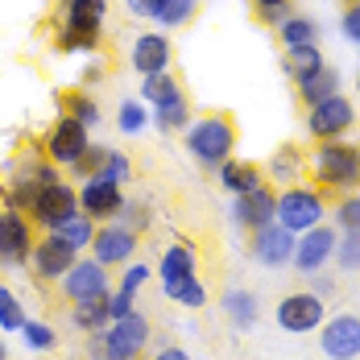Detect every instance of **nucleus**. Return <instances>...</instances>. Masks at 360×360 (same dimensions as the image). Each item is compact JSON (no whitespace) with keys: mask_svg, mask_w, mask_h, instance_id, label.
Segmentation results:
<instances>
[{"mask_svg":"<svg viewBox=\"0 0 360 360\" xmlns=\"http://www.w3.org/2000/svg\"><path fill=\"white\" fill-rule=\"evenodd\" d=\"M186 149H191V158L199 166H212L216 170L219 162H228L232 149H236V124L228 116H219V112L199 116V120L186 124Z\"/></svg>","mask_w":360,"mask_h":360,"instance_id":"1","label":"nucleus"},{"mask_svg":"<svg viewBox=\"0 0 360 360\" xmlns=\"http://www.w3.org/2000/svg\"><path fill=\"white\" fill-rule=\"evenodd\" d=\"M311 170L319 186H331V191H352L360 186V149L348 145L344 137L335 141H319L315 158H311Z\"/></svg>","mask_w":360,"mask_h":360,"instance_id":"2","label":"nucleus"},{"mask_svg":"<svg viewBox=\"0 0 360 360\" xmlns=\"http://www.w3.org/2000/svg\"><path fill=\"white\" fill-rule=\"evenodd\" d=\"M323 195L315 191V186H302V182H294V186H282V195H278V224L286 228V232H307V228H315V224H323Z\"/></svg>","mask_w":360,"mask_h":360,"instance_id":"3","label":"nucleus"},{"mask_svg":"<svg viewBox=\"0 0 360 360\" xmlns=\"http://www.w3.org/2000/svg\"><path fill=\"white\" fill-rule=\"evenodd\" d=\"M274 319H278V327L290 331V335H307V331H319V327H323L327 307H323L319 294H311V290H294V294H286V298L278 302Z\"/></svg>","mask_w":360,"mask_h":360,"instance_id":"4","label":"nucleus"},{"mask_svg":"<svg viewBox=\"0 0 360 360\" xmlns=\"http://www.w3.org/2000/svg\"><path fill=\"white\" fill-rule=\"evenodd\" d=\"M352 124H356V108H352V100H344L340 91L327 96V100H319V104H311V112H307V133H311L315 141H335V137H344Z\"/></svg>","mask_w":360,"mask_h":360,"instance_id":"5","label":"nucleus"},{"mask_svg":"<svg viewBox=\"0 0 360 360\" xmlns=\"http://www.w3.org/2000/svg\"><path fill=\"white\" fill-rule=\"evenodd\" d=\"M149 319L141 311H129L124 319H112L104 327V348H108V360H137L149 344Z\"/></svg>","mask_w":360,"mask_h":360,"instance_id":"6","label":"nucleus"},{"mask_svg":"<svg viewBox=\"0 0 360 360\" xmlns=\"http://www.w3.org/2000/svg\"><path fill=\"white\" fill-rule=\"evenodd\" d=\"M335 240H340V232H331V224H315V228H307V232H298V240H294V269L298 274H319L331 265V252H335Z\"/></svg>","mask_w":360,"mask_h":360,"instance_id":"7","label":"nucleus"},{"mask_svg":"<svg viewBox=\"0 0 360 360\" xmlns=\"http://www.w3.org/2000/svg\"><path fill=\"white\" fill-rule=\"evenodd\" d=\"M87 133H91V129H83L75 116H67V112H63V116L50 124V133H46V153H50V162L71 170L75 162L87 153V145H91V137H87Z\"/></svg>","mask_w":360,"mask_h":360,"instance_id":"8","label":"nucleus"},{"mask_svg":"<svg viewBox=\"0 0 360 360\" xmlns=\"http://www.w3.org/2000/svg\"><path fill=\"white\" fill-rule=\"evenodd\" d=\"M34 252V232H30V219L13 207L0 212V265L4 269H21Z\"/></svg>","mask_w":360,"mask_h":360,"instance_id":"9","label":"nucleus"},{"mask_svg":"<svg viewBox=\"0 0 360 360\" xmlns=\"http://www.w3.org/2000/svg\"><path fill=\"white\" fill-rule=\"evenodd\" d=\"M319 352L327 360H356L360 356V315H331L319 327Z\"/></svg>","mask_w":360,"mask_h":360,"instance_id":"10","label":"nucleus"},{"mask_svg":"<svg viewBox=\"0 0 360 360\" xmlns=\"http://www.w3.org/2000/svg\"><path fill=\"white\" fill-rule=\"evenodd\" d=\"M30 261H34V274L41 282H63V274L79 261V249H71L58 232H46L41 240H34Z\"/></svg>","mask_w":360,"mask_h":360,"instance_id":"11","label":"nucleus"},{"mask_svg":"<svg viewBox=\"0 0 360 360\" xmlns=\"http://www.w3.org/2000/svg\"><path fill=\"white\" fill-rule=\"evenodd\" d=\"M30 216H34L41 228L54 232L58 224H67L71 216H79V191H71L67 182H50V186H41Z\"/></svg>","mask_w":360,"mask_h":360,"instance_id":"12","label":"nucleus"},{"mask_svg":"<svg viewBox=\"0 0 360 360\" xmlns=\"http://www.w3.org/2000/svg\"><path fill=\"white\" fill-rule=\"evenodd\" d=\"M294 232H286L278 219L274 224H265V228H257L252 232V257L265 265V269H286L290 261H294Z\"/></svg>","mask_w":360,"mask_h":360,"instance_id":"13","label":"nucleus"},{"mask_svg":"<svg viewBox=\"0 0 360 360\" xmlns=\"http://www.w3.org/2000/svg\"><path fill=\"white\" fill-rule=\"evenodd\" d=\"M120 207H124L120 182H108V179H100V174H91V179L79 186V212L83 216L112 219V216H120Z\"/></svg>","mask_w":360,"mask_h":360,"instance_id":"14","label":"nucleus"},{"mask_svg":"<svg viewBox=\"0 0 360 360\" xmlns=\"http://www.w3.org/2000/svg\"><path fill=\"white\" fill-rule=\"evenodd\" d=\"M274 216H278V195H274L265 182H261L257 191H249V195H232V219H236L240 228L257 232V228L274 224Z\"/></svg>","mask_w":360,"mask_h":360,"instance_id":"15","label":"nucleus"},{"mask_svg":"<svg viewBox=\"0 0 360 360\" xmlns=\"http://www.w3.org/2000/svg\"><path fill=\"white\" fill-rule=\"evenodd\" d=\"M133 252H137V232H133L129 224L96 228V236H91V257H96L100 265H124Z\"/></svg>","mask_w":360,"mask_h":360,"instance_id":"16","label":"nucleus"},{"mask_svg":"<svg viewBox=\"0 0 360 360\" xmlns=\"http://www.w3.org/2000/svg\"><path fill=\"white\" fill-rule=\"evenodd\" d=\"M63 294L79 302V298H91V294H108V265H100L96 257L91 261H75L71 269L63 274Z\"/></svg>","mask_w":360,"mask_h":360,"instance_id":"17","label":"nucleus"},{"mask_svg":"<svg viewBox=\"0 0 360 360\" xmlns=\"http://www.w3.org/2000/svg\"><path fill=\"white\" fill-rule=\"evenodd\" d=\"M108 17V0H63V30L100 41V25Z\"/></svg>","mask_w":360,"mask_h":360,"instance_id":"18","label":"nucleus"},{"mask_svg":"<svg viewBox=\"0 0 360 360\" xmlns=\"http://www.w3.org/2000/svg\"><path fill=\"white\" fill-rule=\"evenodd\" d=\"M170 58H174V46L166 34H141L133 41V71L137 75L170 71Z\"/></svg>","mask_w":360,"mask_h":360,"instance_id":"19","label":"nucleus"},{"mask_svg":"<svg viewBox=\"0 0 360 360\" xmlns=\"http://www.w3.org/2000/svg\"><path fill=\"white\" fill-rule=\"evenodd\" d=\"M216 174H219V186H224V191H232V195H249V191H257V186L265 182L261 166H257V162H240V158L219 162Z\"/></svg>","mask_w":360,"mask_h":360,"instance_id":"20","label":"nucleus"},{"mask_svg":"<svg viewBox=\"0 0 360 360\" xmlns=\"http://www.w3.org/2000/svg\"><path fill=\"white\" fill-rule=\"evenodd\" d=\"M162 294L170 302L186 307V311H199L207 302V286L199 282V274H170V278H162Z\"/></svg>","mask_w":360,"mask_h":360,"instance_id":"21","label":"nucleus"},{"mask_svg":"<svg viewBox=\"0 0 360 360\" xmlns=\"http://www.w3.org/2000/svg\"><path fill=\"white\" fill-rule=\"evenodd\" d=\"M71 323L79 331H104L112 323L108 315V294H91V298H79L71 302Z\"/></svg>","mask_w":360,"mask_h":360,"instance_id":"22","label":"nucleus"},{"mask_svg":"<svg viewBox=\"0 0 360 360\" xmlns=\"http://www.w3.org/2000/svg\"><path fill=\"white\" fill-rule=\"evenodd\" d=\"M224 315L232 319V327L252 331L257 319H261V302H257L252 290H228V294H224Z\"/></svg>","mask_w":360,"mask_h":360,"instance_id":"23","label":"nucleus"},{"mask_svg":"<svg viewBox=\"0 0 360 360\" xmlns=\"http://www.w3.org/2000/svg\"><path fill=\"white\" fill-rule=\"evenodd\" d=\"M282 67H286V75L294 83H302V79H311V75L319 71V67H327V63H323V50L311 41V46H290L286 58H282Z\"/></svg>","mask_w":360,"mask_h":360,"instance_id":"24","label":"nucleus"},{"mask_svg":"<svg viewBox=\"0 0 360 360\" xmlns=\"http://www.w3.org/2000/svg\"><path fill=\"white\" fill-rule=\"evenodd\" d=\"M141 100H149L153 108H162V104H174V100H182V87H179V79H174L170 71L141 75Z\"/></svg>","mask_w":360,"mask_h":360,"instance_id":"25","label":"nucleus"},{"mask_svg":"<svg viewBox=\"0 0 360 360\" xmlns=\"http://www.w3.org/2000/svg\"><path fill=\"white\" fill-rule=\"evenodd\" d=\"M335 91H340V71H335V67H319L311 79L298 83V100H302L307 108L319 104V100H327V96H335Z\"/></svg>","mask_w":360,"mask_h":360,"instance_id":"26","label":"nucleus"},{"mask_svg":"<svg viewBox=\"0 0 360 360\" xmlns=\"http://www.w3.org/2000/svg\"><path fill=\"white\" fill-rule=\"evenodd\" d=\"M302 153H298V145H282L274 158H269V179L278 182V186H294V182L302 179Z\"/></svg>","mask_w":360,"mask_h":360,"instance_id":"27","label":"nucleus"},{"mask_svg":"<svg viewBox=\"0 0 360 360\" xmlns=\"http://www.w3.org/2000/svg\"><path fill=\"white\" fill-rule=\"evenodd\" d=\"M278 37H282V46H311L315 37H319V25L311 21V17H302V13H290L286 21L278 25Z\"/></svg>","mask_w":360,"mask_h":360,"instance_id":"28","label":"nucleus"},{"mask_svg":"<svg viewBox=\"0 0 360 360\" xmlns=\"http://www.w3.org/2000/svg\"><path fill=\"white\" fill-rule=\"evenodd\" d=\"M54 232H58V236H63V240H67L71 249H79V252H83V249H91V236H96V219L79 212V216H71L67 224H58Z\"/></svg>","mask_w":360,"mask_h":360,"instance_id":"29","label":"nucleus"},{"mask_svg":"<svg viewBox=\"0 0 360 360\" xmlns=\"http://www.w3.org/2000/svg\"><path fill=\"white\" fill-rule=\"evenodd\" d=\"M63 108H67V116H75L83 129H96V124H100V104H96L87 91H71V96H63Z\"/></svg>","mask_w":360,"mask_h":360,"instance_id":"30","label":"nucleus"},{"mask_svg":"<svg viewBox=\"0 0 360 360\" xmlns=\"http://www.w3.org/2000/svg\"><path fill=\"white\" fill-rule=\"evenodd\" d=\"M170 274H195V249L191 245H170L158 261V278H170Z\"/></svg>","mask_w":360,"mask_h":360,"instance_id":"31","label":"nucleus"},{"mask_svg":"<svg viewBox=\"0 0 360 360\" xmlns=\"http://www.w3.org/2000/svg\"><path fill=\"white\" fill-rule=\"evenodd\" d=\"M37 191H41V186H34V182L13 179V186L4 191V207H13V212L30 216V212H34V203H37Z\"/></svg>","mask_w":360,"mask_h":360,"instance_id":"32","label":"nucleus"},{"mask_svg":"<svg viewBox=\"0 0 360 360\" xmlns=\"http://www.w3.org/2000/svg\"><path fill=\"white\" fill-rule=\"evenodd\" d=\"M331 261H335L340 269L356 274V269H360V232H340V240H335V252H331Z\"/></svg>","mask_w":360,"mask_h":360,"instance_id":"33","label":"nucleus"},{"mask_svg":"<svg viewBox=\"0 0 360 360\" xmlns=\"http://www.w3.org/2000/svg\"><path fill=\"white\" fill-rule=\"evenodd\" d=\"M145 124H149V112H145L141 100H124L120 112H116V129L124 133V137H133V133H141Z\"/></svg>","mask_w":360,"mask_h":360,"instance_id":"34","label":"nucleus"},{"mask_svg":"<svg viewBox=\"0 0 360 360\" xmlns=\"http://www.w3.org/2000/svg\"><path fill=\"white\" fill-rule=\"evenodd\" d=\"M153 124H158L162 133H174V129H186V124H191V108H186V100H174V104H162V108L153 112Z\"/></svg>","mask_w":360,"mask_h":360,"instance_id":"35","label":"nucleus"},{"mask_svg":"<svg viewBox=\"0 0 360 360\" xmlns=\"http://www.w3.org/2000/svg\"><path fill=\"white\" fill-rule=\"evenodd\" d=\"M17 179H25V182H34V186H50V182H58V170L46 162V158H25L21 166H17Z\"/></svg>","mask_w":360,"mask_h":360,"instance_id":"36","label":"nucleus"},{"mask_svg":"<svg viewBox=\"0 0 360 360\" xmlns=\"http://www.w3.org/2000/svg\"><path fill=\"white\" fill-rule=\"evenodd\" d=\"M25 323V311H21V298L8 286H0V331H21Z\"/></svg>","mask_w":360,"mask_h":360,"instance_id":"37","label":"nucleus"},{"mask_svg":"<svg viewBox=\"0 0 360 360\" xmlns=\"http://www.w3.org/2000/svg\"><path fill=\"white\" fill-rule=\"evenodd\" d=\"M21 340H25L34 352H50V348L58 344L54 327H50V323H37V319H25V323H21Z\"/></svg>","mask_w":360,"mask_h":360,"instance_id":"38","label":"nucleus"},{"mask_svg":"<svg viewBox=\"0 0 360 360\" xmlns=\"http://www.w3.org/2000/svg\"><path fill=\"white\" fill-rule=\"evenodd\" d=\"M331 224H335L340 232H360V195L340 199V203H335V212H331Z\"/></svg>","mask_w":360,"mask_h":360,"instance_id":"39","label":"nucleus"},{"mask_svg":"<svg viewBox=\"0 0 360 360\" xmlns=\"http://www.w3.org/2000/svg\"><path fill=\"white\" fill-rule=\"evenodd\" d=\"M195 4L199 0H166V8L158 13V25H166V30H179L191 21V13H195Z\"/></svg>","mask_w":360,"mask_h":360,"instance_id":"40","label":"nucleus"},{"mask_svg":"<svg viewBox=\"0 0 360 360\" xmlns=\"http://www.w3.org/2000/svg\"><path fill=\"white\" fill-rule=\"evenodd\" d=\"M133 174V162L120 153V149H108V158H104V166H100V179H108V182H124Z\"/></svg>","mask_w":360,"mask_h":360,"instance_id":"41","label":"nucleus"},{"mask_svg":"<svg viewBox=\"0 0 360 360\" xmlns=\"http://www.w3.org/2000/svg\"><path fill=\"white\" fill-rule=\"evenodd\" d=\"M104 158H108V149H104V145H87V153H83V158L75 162L71 170H75V174H83V179H91V174H100Z\"/></svg>","mask_w":360,"mask_h":360,"instance_id":"42","label":"nucleus"},{"mask_svg":"<svg viewBox=\"0 0 360 360\" xmlns=\"http://www.w3.org/2000/svg\"><path fill=\"white\" fill-rule=\"evenodd\" d=\"M257 4V13L269 21V25H282L290 13H294V0H252Z\"/></svg>","mask_w":360,"mask_h":360,"instance_id":"43","label":"nucleus"},{"mask_svg":"<svg viewBox=\"0 0 360 360\" xmlns=\"http://www.w3.org/2000/svg\"><path fill=\"white\" fill-rule=\"evenodd\" d=\"M340 30H344V37H348V41H356V46H360V4H348V8H344Z\"/></svg>","mask_w":360,"mask_h":360,"instance_id":"44","label":"nucleus"},{"mask_svg":"<svg viewBox=\"0 0 360 360\" xmlns=\"http://www.w3.org/2000/svg\"><path fill=\"white\" fill-rule=\"evenodd\" d=\"M145 282H149V265H129V269H124V278H120V290L137 294Z\"/></svg>","mask_w":360,"mask_h":360,"instance_id":"45","label":"nucleus"},{"mask_svg":"<svg viewBox=\"0 0 360 360\" xmlns=\"http://www.w3.org/2000/svg\"><path fill=\"white\" fill-rule=\"evenodd\" d=\"M133 17H145V21H158V13L166 8V0H124Z\"/></svg>","mask_w":360,"mask_h":360,"instance_id":"46","label":"nucleus"},{"mask_svg":"<svg viewBox=\"0 0 360 360\" xmlns=\"http://www.w3.org/2000/svg\"><path fill=\"white\" fill-rule=\"evenodd\" d=\"M133 311V294L129 290H116V294H108V315L112 319H124Z\"/></svg>","mask_w":360,"mask_h":360,"instance_id":"47","label":"nucleus"},{"mask_svg":"<svg viewBox=\"0 0 360 360\" xmlns=\"http://www.w3.org/2000/svg\"><path fill=\"white\" fill-rule=\"evenodd\" d=\"M311 294L331 298V294H335V278H331V274H323V269H319V274H311Z\"/></svg>","mask_w":360,"mask_h":360,"instance_id":"48","label":"nucleus"},{"mask_svg":"<svg viewBox=\"0 0 360 360\" xmlns=\"http://www.w3.org/2000/svg\"><path fill=\"white\" fill-rule=\"evenodd\" d=\"M87 360H108V348H104V331H91V340H87Z\"/></svg>","mask_w":360,"mask_h":360,"instance_id":"49","label":"nucleus"},{"mask_svg":"<svg viewBox=\"0 0 360 360\" xmlns=\"http://www.w3.org/2000/svg\"><path fill=\"white\" fill-rule=\"evenodd\" d=\"M149 360H191V352H186V348H179V344H166V348H158Z\"/></svg>","mask_w":360,"mask_h":360,"instance_id":"50","label":"nucleus"},{"mask_svg":"<svg viewBox=\"0 0 360 360\" xmlns=\"http://www.w3.org/2000/svg\"><path fill=\"white\" fill-rule=\"evenodd\" d=\"M100 79H104V67H100V63H91L87 75H83V83H100Z\"/></svg>","mask_w":360,"mask_h":360,"instance_id":"51","label":"nucleus"},{"mask_svg":"<svg viewBox=\"0 0 360 360\" xmlns=\"http://www.w3.org/2000/svg\"><path fill=\"white\" fill-rule=\"evenodd\" d=\"M0 360H8V344L4 340H0Z\"/></svg>","mask_w":360,"mask_h":360,"instance_id":"52","label":"nucleus"},{"mask_svg":"<svg viewBox=\"0 0 360 360\" xmlns=\"http://www.w3.org/2000/svg\"><path fill=\"white\" fill-rule=\"evenodd\" d=\"M0 212H4V195H0Z\"/></svg>","mask_w":360,"mask_h":360,"instance_id":"53","label":"nucleus"},{"mask_svg":"<svg viewBox=\"0 0 360 360\" xmlns=\"http://www.w3.org/2000/svg\"><path fill=\"white\" fill-rule=\"evenodd\" d=\"M348 4H360V0H348Z\"/></svg>","mask_w":360,"mask_h":360,"instance_id":"54","label":"nucleus"},{"mask_svg":"<svg viewBox=\"0 0 360 360\" xmlns=\"http://www.w3.org/2000/svg\"><path fill=\"white\" fill-rule=\"evenodd\" d=\"M356 91H360V79H356Z\"/></svg>","mask_w":360,"mask_h":360,"instance_id":"55","label":"nucleus"}]
</instances>
